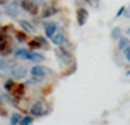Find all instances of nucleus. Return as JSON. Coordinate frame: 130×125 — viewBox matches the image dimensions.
I'll use <instances>...</instances> for the list:
<instances>
[{
	"mask_svg": "<svg viewBox=\"0 0 130 125\" xmlns=\"http://www.w3.org/2000/svg\"><path fill=\"white\" fill-rule=\"evenodd\" d=\"M85 2H86V4H91V2H93V0H85Z\"/></svg>",
	"mask_w": 130,
	"mask_h": 125,
	"instance_id": "28",
	"label": "nucleus"
},
{
	"mask_svg": "<svg viewBox=\"0 0 130 125\" xmlns=\"http://www.w3.org/2000/svg\"><path fill=\"white\" fill-rule=\"evenodd\" d=\"M10 78H14L15 81H20V80H24L27 76V69L24 66H20V64H14V66H10Z\"/></svg>",
	"mask_w": 130,
	"mask_h": 125,
	"instance_id": "5",
	"label": "nucleus"
},
{
	"mask_svg": "<svg viewBox=\"0 0 130 125\" xmlns=\"http://www.w3.org/2000/svg\"><path fill=\"white\" fill-rule=\"evenodd\" d=\"M15 83H17V81H15L14 78H10V80H5V81H4V90H5L7 93H9L10 90H12V88L15 86Z\"/></svg>",
	"mask_w": 130,
	"mask_h": 125,
	"instance_id": "16",
	"label": "nucleus"
},
{
	"mask_svg": "<svg viewBox=\"0 0 130 125\" xmlns=\"http://www.w3.org/2000/svg\"><path fill=\"white\" fill-rule=\"evenodd\" d=\"M32 122H34V117H32V115H29V117H22V120H20L19 125H30Z\"/></svg>",
	"mask_w": 130,
	"mask_h": 125,
	"instance_id": "20",
	"label": "nucleus"
},
{
	"mask_svg": "<svg viewBox=\"0 0 130 125\" xmlns=\"http://www.w3.org/2000/svg\"><path fill=\"white\" fill-rule=\"evenodd\" d=\"M29 42V49H32V51H37V49H47L49 48V42H47V37L44 36V37H41V36H37V37H34L32 41H27Z\"/></svg>",
	"mask_w": 130,
	"mask_h": 125,
	"instance_id": "4",
	"label": "nucleus"
},
{
	"mask_svg": "<svg viewBox=\"0 0 130 125\" xmlns=\"http://www.w3.org/2000/svg\"><path fill=\"white\" fill-rule=\"evenodd\" d=\"M127 74H130V69H128V73H127Z\"/></svg>",
	"mask_w": 130,
	"mask_h": 125,
	"instance_id": "30",
	"label": "nucleus"
},
{
	"mask_svg": "<svg viewBox=\"0 0 130 125\" xmlns=\"http://www.w3.org/2000/svg\"><path fill=\"white\" fill-rule=\"evenodd\" d=\"M117 42H118V49H120V51H123V49H125L127 46L130 44V39L127 37V36H123V34H122V36H120V39H118Z\"/></svg>",
	"mask_w": 130,
	"mask_h": 125,
	"instance_id": "15",
	"label": "nucleus"
},
{
	"mask_svg": "<svg viewBox=\"0 0 130 125\" xmlns=\"http://www.w3.org/2000/svg\"><path fill=\"white\" fill-rule=\"evenodd\" d=\"M7 4V0H0V5H5Z\"/></svg>",
	"mask_w": 130,
	"mask_h": 125,
	"instance_id": "26",
	"label": "nucleus"
},
{
	"mask_svg": "<svg viewBox=\"0 0 130 125\" xmlns=\"http://www.w3.org/2000/svg\"><path fill=\"white\" fill-rule=\"evenodd\" d=\"M2 103H4V96L0 95V105H2Z\"/></svg>",
	"mask_w": 130,
	"mask_h": 125,
	"instance_id": "27",
	"label": "nucleus"
},
{
	"mask_svg": "<svg viewBox=\"0 0 130 125\" xmlns=\"http://www.w3.org/2000/svg\"><path fill=\"white\" fill-rule=\"evenodd\" d=\"M56 58H58L61 63H64V64H69V63L73 61V56H71L69 53H68V51H64L63 46L56 49Z\"/></svg>",
	"mask_w": 130,
	"mask_h": 125,
	"instance_id": "9",
	"label": "nucleus"
},
{
	"mask_svg": "<svg viewBox=\"0 0 130 125\" xmlns=\"http://www.w3.org/2000/svg\"><path fill=\"white\" fill-rule=\"evenodd\" d=\"M9 95L19 100V98H22V96L25 95V86H24V85H20V83L17 81V83H15V86H14V88H12V90L9 91Z\"/></svg>",
	"mask_w": 130,
	"mask_h": 125,
	"instance_id": "11",
	"label": "nucleus"
},
{
	"mask_svg": "<svg viewBox=\"0 0 130 125\" xmlns=\"http://www.w3.org/2000/svg\"><path fill=\"white\" fill-rule=\"evenodd\" d=\"M14 56L19 59H27V61H32V63H42L44 61V54H37L34 53L32 49H15L14 51Z\"/></svg>",
	"mask_w": 130,
	"mask_h": 125,
	"instance_id": "1",
	"label": "nucleus"
},
{
	"mask_svg": "<svg viewBox=\"0 0 130 125\" xmlns=\"http://www.w3.org/2000/svg\"><path fill=\"white\" fill-rule=\"evenodd\" d=\"M36 2H37V5L39 4H46V0H36Z\"/></svg>",
	"mask_w": 130,
	"mask_h": 125,
	"instance_id": "25",
	"label": "nucleus"
},
{
	"mask_svg": "<svg viewBox=\"0 0 130 125\" xmlns=\"http://www.w3.org/2000/svg\"><path fill=\"white\" fill-rule=\"evenodd\" d=\"M123 15H125V17H130V7H128V9L125 7V14H123Z\"/></svg>",
	"mask_w": 130,
	"mask_h": 125,
	"instance_id": "24",
	"label": "nucleus"
},
{
	"mask_svg": "<svg viewBox=\"0 0 130 125\" xmlns=\"http://www.w3.org/2000/svg\"><path fill=\"white\" fill-rule=\"evenodd\" d=\"M7 66H10V64L5 61V59H2V56H0V73H2V71H7V69H10V68H7Z\"/></svg>",
	"mask_w": 130,
	"mask_h": 125,
	"instance_id": "21",
	"label": "nucleus"
},
{
	"mask_svg": "<svg viewBox=\"0 0 130 125\" xmlns=\"http://www.w3.org/2000/svg\"><path fill=\"white\" fill-rule=\"evenodd\" d=\"M127 34H130V27H128V30H127Z\"/></svg>",
	"mask_w": 130,
	"mask_h": 125,
	"instance_id": "29",
	"label": "nucleus"
},
{
	"mask_svg": "<svg viewBox=\"0 0 130 125\" xmlns=\"http://www.w3.org/2000/svg\"><path fill=\"white\" fill-rule=\"evenodd\" d=\"M20 120H22V115H20V113H17V112L10 115V123H12V125H19Z\"/></svg>",
	"mask_w": 130,
	"mask_h": 125,
	"instance_id": "18",
	"label": "nucleus"
},
{
	"mask_svg": "<svg viewBox=\"0 0 130 125\" xmlns=\"http://www.w3.org/2000/svg\"><path fill=\"white\" fill-rule=\"evenodd\" d=\"M22 12L24 10L20 7V0H12V2L4 5V14L9 15V17H19Z\"/></svg>",
	"mask_w": 130,
	"mask_h": 125,
	"instance_id": "2",
	"label": "nucleus"
},
{
	"mask_svg": "<svg viewBox=\"0 0 130 125\" xmlns=\"http://www.w3.org/2000/svg\"><path fill=\"white\" fill-rule=\"evenodd\" d=\"M49 74V71L46 69L44 66H41L39 63H36L32 68H30V76L36 78V80H39V81H44V78Z\"/></svg>",
	"mask_w": 130,
	"mask_h": 125,
	"instance_id": "6",
	"label": "nucleus"
},
{
	"mask_svg": "<svg viewBox=\"0 0 130 125\" xmlns=\"http://www.w3.org/2000/svg\"><path fill=\"white\" fill-rule=\"evenodd\" d=\"M17 24L22 27V30H24V32H36V27H34V24H32V22H29V20L20 19V20H17Z\"/></svg>",
	"mask_w": 130,
	"mask_h": 125,
	"instance_id": "14",
	"label": "nucleus"
},
{
	"mask_svg": "<svg viewBox=\"0 0 130 125\" xmlns=\"http://www.w3.org/2000/svg\"><path fill=\"white\" fill-rule=\"evenodd\" d=\"M49 39H51V42H53L54 46H56V48H61V46H64V44L68 42L64 30H63V29H59V27H58V30H56V32H54Z\"/></svg>",
	"mask_w": 130,
	"mask_h": 125,
	"instance_id": "7",
	"label": "nucleus"
},
{
	"mask_svg": "<svg viewBox=\"0 0 130 125\" xmlns=\"http://www.w3.org/2000/svg\"><path fill=\"white\" fill-rule=\"evenodd\" d=\"M58 5L56 4H51V5H46L44 4V9H42V12H41V17L42 19H47V17H53L54 14H58Z\"/></svg>",
	"mask_w": 130,
	"mask_h": 125,
	"instance_id": "10",
	"label": "nucleus"
},
{
	"mask_svg": "<svg viewBox=\"0 0 130 125\" xmlns=\"http://www.w3.org/2000/svg\"><path fill=\"white\" fill-rule=\"evenodd\" d=\"M14 36H15V39H17L19 42H27V34L17 30V32H14Z\"/></svg>",
	"mask_w": 130,
	"mask_h": 125,
	"instance_id": "19",
	"label": "nucleus"
},
{
	"mask_svg": "<svg viewBox=\"0 0 130 125\" xmlns=\"http://www.w3.org/2000/svg\"><path fill=\"white\" fill-rule=\"evenodd\" d=\"M58 27H59V25L56 24V22H44V36L49 39L56 30H58Z\"/></svg>",
	"mask_w": 130,
	"mask_h": 125,
	"instance_id": "13",
	"label": "nucleus"
},
{
	"mask_svg": "<svg viewBox=\"0 0 130 125\" xmlns=\"http://www.w3.org/2000/svg\"><path fill=\"white\" fill-rule=\"evenodd\" d=\"M120 36H122V29H120V27H113V29H111V34H110L111 41H118Z\"/></svg>",
	"mask_w": 130,
	"mask_h": 125,
	"instance_id": "17",
	"label": "nucleus"
},
{
	"mask_svg": "<svg viewBox=\"0 0 130 125\" xmlns=\"http://www.w3.org/2000/svg\"><path fill=\"white\" fill-rule=\"evenodd\" d=\"M20 7L24 12H29L30 15H37L39 14V7L36 0H20Z\"/></svg>",
	"mask_w": 130,
	"mask_h": 125,
	"instance_id": "8",
	"label": "nucleus"
},
{
	"mask_svg": "<svg viewBox=\"0 0 130 125\" xmlns=\"http://www.w3.org/2000/svg\"><path fill=\"white\" fill-rule=\"evenodd\" d=\"M29 112L32 117H44L49 113V108L44 100H39V101H34L32 105L29 106Z\"/></svg>",
	"mask_w": 130,
	"mask_h": 125,
	"instance_id": "3",
	"label": "nucleus"
},
{
	"mask_svg": "<svg viewBox=\"0 0 130 125\" xmlns=\"http://www.w3.org/2000/svg\"><path fill=\"white\" fill-rule=\"evenodd\" d=\"M123 14H125V7H123V5H122L120 9L117 10V15H115V17H117V19H120V17H122V15H123Z\"/></svg>",
	"mask_w": 130,
	"mask_h": 125,
	"instance_id": "23",
	"label": "nucleus"
},
{
	"mask_svg": "<svg viewBox=\"0 0 130 125\" xmlns=\"http://www.w3.org/2000/svg\"><path fill=\"white\" fill-rule=\"evenodd\" d=\"M123 56H125V59H127V61L130 63V44L127 46L125 49H123Z\"/></svg>",
	"mask_w": 130,
	"mask_h": 125,
	"instance_id": "22",
	"label": "nucleus"
},
{
	"mask_svg": "<svg viewBox=\"0 0 130 125\" xmlns=\"http://www.w3.org/2000/svg\"><path fill=\"white\" fill-rule=\"evenodd\" d=\"M76 22H78L79 27H83V25L88 22V10L85 9V7L78 9V12H76Z\"/></svg>",
	"mask_w": 130,
	"mask_h": 125,
	"instance_id": "12",
	"label": "nucleus"
}]
</instances>
